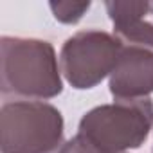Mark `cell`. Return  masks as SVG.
<instances>
[{"label": "cell", "instance_id": "cell-1", "mask_svg": "<svg viewBox=\"0 0 153 153\" xmlns=\"http://www.w3.org/2000/svg\"><path fill=\"white\" fill-rule=\"evenodd\" d=\"M0 63V92L4 96L43 101L63 92L56 51L47 40L2 36Z\"/></svg>", "mask_w": 153, "mask_h": 153}, {"label": "cell", "instance_id": "cell-2", "mask_svg": "<svg viewBox=\"0 0 153 153\" xmlns=\"http://www.w3.org/2000/svg\"><path fill=\"white\" fill-rule=\"evenodd\" d=\"M2 153H61L65 123L61 112L45 101H7L0 108Z\"/></svg>", "mask_w": 153, "mask_h": 153}, {"label": "cell", "instance_id": "cell-3", "mask_svg": "<svg viewBox=\"0 0 153 153\" xmlns=\"http://www.w3.org/2000/svg\"><path fill=\"white\" fill-rule=\"evenodd\" d=\"M153 128V101H114L88 110L78 135L103 153H126L140 148Z\"/></svg>", "mask_w": 153, "mask_h": 153}, {"label": "cell", "instance_id": "cell-4", "mask_svg": "<svg viewBox=\"0 0 153 153\" xmlns=\"http://www.w3.org/2000/svg\"><path fill=\"white\" fill-rule=\"evenodd\" d=\"M123 47L117 36L99 29H87L72 34L59 52L63 78L78 90L97 87L106 76L110 78Z\"/></svg>", "mask_w": 153, "mask_h": 153}, {"label": "cell", "instance_id": "cell-5", "mask_svg": "<svg viewBox=\"0 0 153 153\" xmlns=\"http://www.w3.org/2000/svg\"><path fill=\"white\" fill-rule=\"evenodd\" d=\"M115 101H139L153 94V51L124 45L108 79Z\"/></svg>", "mask_w": 153, "mask_h": 153}, {"label": "cell", "instance_id": "cell-6", "mask_svg": "<svg viewBox=\"0 0 153 153\" xmlns=\"http://www.w3.org/2000/svg\"><path fill=\"white\" fill-rule=\"evenodd\" d=\"M105 7L114 24V36H117L123 45L153 51V2L106 0Z\"/></svg>", "mask_w": 153, "mask_h": 153}, {"label": "cell", "instance_id": "cell-7", "mask_svg": "<svg viewBox=\"0 0 153 153\" xmlns=\"http://www.w3.org/2000/svg\"><path fill=\"white\" fill-rule=\"evenodd\" d=\"M90 2H70V0H52L49 2V7L54 15V18L61 24H67V25H74L78 24L85 15L87 11L90 9Z\"/></svg>", "mask_w": 153, "mask_h": 153}]
</instances>
